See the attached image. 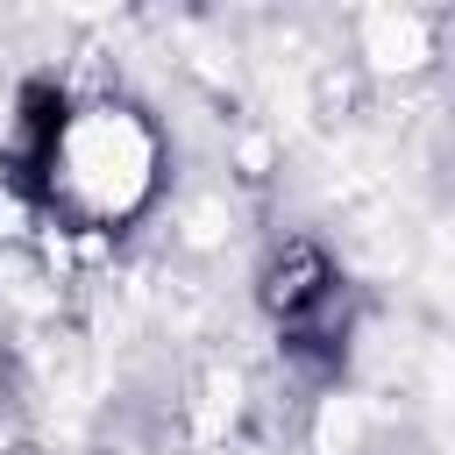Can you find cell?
<instances>
[{
	"instance_id": "6da1fadb",
	"label": "cell",
	"mask_w": 455,
	"mask_h": 455,
	"mask_svg": "<svg viewBox=\"0 0 455 455\" xmlns=\"http://www.w3.org/2000/svg\"><path fill=\"white\" fill-rule=\"evenodd\" d=\"M0 171L28 206L71 228H114L149 199L156 142L128 107H71V92L28 85Z\"/></svg>"
},
{
	"instance_id": "7a4b0ae2",
	"label": "cell",
	"mask_w": 455,
	"mask_h": 455,
	"mask_svg": "<svg viewBox=\"0 0 455 455\" xmlns=\"http://www.w3.org/2000/svg\"><path fill=\"white\" fill-rule=\"evenodd\" d=\"M256 299H263V313L277 327V355L291 370L341 377L355 313H348V277H341V263L320 242L291 235L284 249H270L263 256V277H256Z\"/></svg>"
}]
</instances>
